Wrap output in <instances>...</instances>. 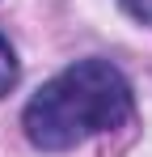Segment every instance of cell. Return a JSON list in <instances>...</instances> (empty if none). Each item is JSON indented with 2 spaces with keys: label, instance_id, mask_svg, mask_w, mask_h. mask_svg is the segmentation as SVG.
<instances>
[{
  "label": "cell",
  "instance_id": "cell-1",
  "mask_svg": "<svg viewBox=\"0 0 152 157\" xmlns=\"http://www.w3.org/2000/svg\"><path fill=\"white\" fill-rule=\"evenodd\" d=\"M127 119H131V85L110 59H76L25 102L21 115L25 136L47 153H63Z\"/></svg>",
  "mask_w": 152,
  "mask_h": 157
},
{
  "label": "cell",
  "instance_id": "cell-3",
  "mask_svg": "<svg viewBox=\"0 0 152 157\" xmlns=\"http://www.w3.org/2000/svg\"><path fill=\"white\" fill-rule=\"evenodd\" d=\"M123 4L127 17H135V21H144V26H152V0H118Z\"/></svg>",
  "mask_w": 152,
  "mask_h": 157
},
{
  "label": "cell",
  "instance_id": "cell-2",
  "mask_svg": "<svg viewBox=\"0 0 152 157\" xmlns=\"http://www.w3.org/2000/svg\"><path fill=\"white\" fill-rule=\"evenodd\" d=\"M13 85H17V55H13V47L0 38V98H4Z\"/></svg>",
  "mask_w": 152,
  "mask_h": 157
}]
</instances>
